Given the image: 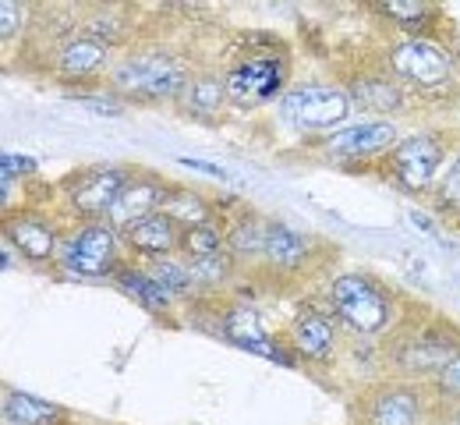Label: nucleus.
<instances>
[{
    "label": "nucleus",
    "mask_w": 460,
    "mask_h": 425,
    "mask_svg": "<svg viewBox=\"0 0 460 425\" xmlns=\"http://www.w3.org/2000/svg\"><path fill=\"white\" fill-rule=\"evenodd\" d=\"M0 167H4V178H11V174H32V171H36V164H32V160L11 156V153H4V156H0Z\"/></svg>",
    "instance_id": "obj_33"
},
{
    "label": "nucleus",
    "mask_w": 460,
    "mask_h": 425,
    "mask_svg": "<svg viewBox=\"0 0 460 425\" xmlns=\"http://www.w3.org/2000/svg\"><path fill=\"white\" fill-rule=\"evenodd\" d=\"M120 242H124V248H131L135 255H142L149 262V259H160V255H177L181 227L173 224L171 217L153 213V217H142L138 224L124 227L120 231Z\"/></svg>",
    "instance_id": "obj_17"
},
{
    "label": "nucleus",
    "mask_w": 460,
    "mask_h": 425,
    "mask_svg": "<svg viewBox=\"0 0 460 425\" xmlns=\"http://www.w3.org/2000/svg\"><path fill=\"white\" fill-rule=\"evenodd\" d=\"M397 146V128L390 121L350 124L344 131H333L323 138V153L337 160H365V156H386Z\"/></svg>",
    "instance_id": "obj_13"
},
{
    "label": "nucleus",
    "mask_w": 460,
    "mask_h": 425,
    "mask_svg": "<svg viewBox=\"0 0 460 425\" xmlns=\"http://www.w3.org/2000/svg\"><path fill=\"white\" fill-rule=\"evenodd\" d=\"M177 103L184 107V114H191V118H199V121H209V118H217L230 103L227 85H224V78L213 75V71L191 75V82H188V89H184V96H181Z\"/></svg>",
    "instance_id": "obj_20"
},
{
    "label": "nucleus",
    "mask_w": 460,
    "mask_h": 425,
    "mask_svg": "<svg viewBox=\"0 0 460 425\" xmlns=\"http://www.w3.org/2000/svg\"><path fill=\"white\" fill-rule=\"evenodd\" d=\"M429 390H432L436 401L447 404V408H450V404H460V355L447 365L436 379H429Z\"/></svg>",
    "instance_id": "obj_29"
},
{
    "label": "nucleus",
    "mask_w": 460,
    "mask_h": 425,
    "mask_svg": "<svg viewBox=\"0 0 460 425\" xmlns=\"http://www.w3.org/2000/svg\"><path fill=\"white\" fill-rule=\"evenodd\" d=\"M443 422L460 425V404H450V408H447V412H443Z\"/></svg>",
    "instance_id": "obj_34"
},
{
    "label": "nucleus",
    "mask_w": 460,
    "mask_h": 425,
    "mask_svg": "<svg viewBox=\"0 0 460 425\" xmlns=\"http://www.w3.org/2000/svg\"><path fill=\"white\" fill-rule=\"evenodd\" d=\"M386 64H390L397 82L418 89V93H439L454 82V58L436 40H418V36L401 40L390 50Z\"/></svg>",
    "instance_id": "obj_6"
},
{
    "label": "nucleus",
    "mask_w": 460,
    "mask_h": 425,
    "mask_svg": "<svg viewBox=\"0 0 460 425\" xmlns=\"http://www.w3.org/2000/svg\"><path fill=\"white\" fill-rule=\"evenodd\" d=\"M71 100H78L82 107L100 111V114H107V118H120V114H124V107H120L117 100H107V96H71Z\"/></svg>",
    "instance_id": "obj_32"
},
{
    "label": "nucleus",
    "mask_w": 460,
    "mask_h": 425,
    "mask_svg": "<svg viewBox=\"0 0 460 425\" xmlns=\"http://www.w3.org/2000/svg\"><path fill=\"white\" fill-rule=\"evenodd\" d=\"M436 202L447 213H460V156L443 171V178L436 182Z\"/></svg>",
    "instance_id": "obj_30"
},
{
    "label": "nucleus",
    "mask_w": 460,
    "mask_h": 425,
    "mask_svg": "<svg viewBox=\"0 0 460 425\" xmlns=\"http://www.w3.org/2000/svg\"><path fill=\"white\" fill-rule=\"evenodd\" d=\"M312 259V244L301 231H294L284 220H266V242H262V270L273 273H301Z\"/></svg>",
    "instance_id": "obj_16"
},
{
    "label": "nucleus",
    "mask_w": 460,
    "mask_h": 425,
    "mask_svg": "<svg viewBox=\"0 0 460 425\" xmlns=\"http://www.w3.org/2000/svg\"><path fill=\"white\" fill-rule=\"evenodd\" d=\"M227 252V231L220 227V220H206V224H195V227H184L181 231V244H177V255L195 262V259H209V255H220Z\"/></svg>",
    "instance_id": "obj_25"
},
{
    "label": "nucleus",
    "mask_w": 460,
    "mask_h": 425,
    "mask_svg": "<svg viewBox=\"0 0 460 425\" xmlns=\"http://www.w3.org/2000/svg\"><path fill=\"white\" fill-rule=\"evenodd\" d=\"M4 422L11 425H60L64 422V408L29 397L22 390H4Z\"/></svg>",
    "instance_id": "obj_24"
},
{
    "label": "nucleus",
    "mask_w": 460,
    "mask_h": 425,
    "mask_svg": "<svg viewBox=\"0 0 460 425\" xmlns=\"http://www.w3.org/2000/svg\"><path fill=\"white\" fill-rule=\"evenodd\" d=\"M290 78V61L288 54H270V50H252L241 61H234L224 75L227 85V100L234 107H262L277 96H284Z\"/></svg>",
    "instance_id": "obj_4"
},
{
    "label": "nucleus",
    "mask_w": 460,
    "mask_h": 425,
    "mask_svg": "<svg viewBox=\"0 0 460 425\" xmlns=\"http://www.w3.org/2000/svg\"><path fill=\"white\" fill-rule=\"evenodd\" d=\"M443 160H447V146L436 135H411L386 153V174L394 178L397 188L411 191V195H421L436 184V174L443 171Z\"/></svg>",
    "instance_id": "obj_10"
},
{
    "label": "nucleus",
    "mask_w": 460,
    "mask_h": 425,
    "mask_svg": "<svg viewBox=\"0 0 460 425\" xmlns=\"http://www.w3.org/2000/svg\"><path fill=\"white\" fill-rule=\"evenodd\" d=\"M460 355V326L429 312L414 323L401 326L386 341V362L397 372V379H436L447 365Z\"/></svg>",
    "instance_id": "obj_1"
},
{
    "label": "nucleus",
    "mask_w": 460,
    "mask_h": 425,
    "mask_svg": "<svg viewBox=\"0 0 460 425\" xmlns=\"http://www.w3.org/2000/svg\"><path fill=\"white\" fill-rule=\"evenodd\" d=\"M220 330H224V337H227L230 344H237V348H244V351H252V355L273 359V362H280V365H294V355L280 351V348L270 341V333H266V326H262V315H259L252 305L230 302L227 308L220 312Z\"/></svg>",
    "instance_id": "obj_12"
},
{
    "label": "nucleus",
    "mask_w": 460,
    "mask_h": 425,
    "mask_svg": "<svg viewBox=\"0 0 460 425\" xmlns=\"http://www.w3.org/2000/svg\"><path fill=\"white\" fill-rule=\"evenodd\" d=\"M4 238L14 244L29 262H54L60 252L58 224L36 209L4 213Z\"/></svg>",
    "instance_id": "obj_11"
},
{
    "label": "nucleus",
    "mask_w": 460,
    "mask_h": 425,
    "mask_svg": "<svg viewBox=\"0 0 460 425\" xmlns=\"http://www.w3.org/2000/svg\"><path fill=\"white\" fill-rule=\"evenodd\" d=\"M330 305L347 330H354L361 337L386 333L397 315V302H394L390 288L372 273H341L330 284Z\"/></svg>",
    "instance_id": "obj_2"
},
{
    "label": "nucleus",
    "mask_w": 460,
    "mask_h": 425,
    "mask_svg": "<svg viewBox=\"0 0 460 425\" xmlns=\"http://www.w3.org/2000/svg\"><path fill=\"white\" fill-rule=\"evenodd\" d=\"M350 107V96L333 85H294L280 96L284 121L301 131H330L347 121Z\"/></svg>",
    "instance_id": "obj_9"
},
{
    "label": "nucleus",
    "mask_w": 460,
    "mask_h": 425,
    "mask_svg": "<svg viewBox=\"0 0 460 425\" xmlns=\"http://www.w3.org/2000/svg\"><path fill=\"white\" fill-rule=\"evenodd\" d=\"M439 425H450V422H439Z\"/></svg>",
    "instance_id": "obj_35"
},
{
    "label": "nucleus",
    "mask_w": 460,
    "mask_h": 425,
    "mask_svg": "<svg viewBox=\"0 0 460 425\" xmlns=\"http://www.w3.org/2000/svg\"><path fill=\"white\" fill-rule=\"evenodd\" d=\"M146 270H149V277L171 295L173 302L177 298H191L195 295V280H191V270H188V262L181 259V255H160V259H149L146 262Z\"/></svg>",
    "instance_id": "obj_26"
},
{
    "label": "nucleus",
    "mask_w": 460,
    "mask_h": 425,
    "mask_svg": "<svg viewBox=\"0 0 460 425\" xmlns=\"http://www.w3.org/2000/svg\"><path fill=\"white\" fill-rule=\"evenodd\" d=\"M372 11L379 18L397 22V29H403V32H432L436 22H439V11L429 7V4H418V0H407V4H376Z\"/></svg>",
    "instance_id": "obj_27"
},
{
    "label": "nucleus",
    "mask_w": 460,
    "mask_h": 425,
    "mask_svg": "<svg viewBox=\"0 0 460 425\" xmlns=\"http://www.w3.org/2000/svg\"><path fill=\"white\" fill-rule=\"evenodd\" d=\"M4 425H11V422H4Z\"/></svg>",
    "instance_id": "obj_36"
},
{
    "label": "nucleus",
    "mask_w": 460,
    "mask_h": 425,
    "mask_svg": "<svg viewBox=\"0 0 460 425\" xmlns=\"http://www.w3.org/2000/svg\"><path fill=\"white\" fill-rule=\"evenodd\" d=\"M262 242H266V217H259L252 209H241L227 231V252L237 262V270L255 266V262L262 266Z\"/></svg>",
    "instance_id": "obj_19"
},
{
    "label": "nucleus",
    "mask_w": 460,
    "mask_h": 425,
    "mask_svg": "<svg viewBox=\"0 0 460 425\" xmlns=\"http://www.w3.org/2000/svg\"><path fill=\"white\" fill-rule=\"evenodd\" d=\"M22 14H25V11H22L18 0H4V4H0V40H4V43H11V40L22 32Z\"/></svg>",
    "instance_id": "obj_31"
},
{
    "label": "nucleus",
    "mask_w": 460,
    "mask_h": 425,
    "mask_svg": "<svg viewBox=\"0 0 460 425\" xmlns=\"http://www.w3.org/2000/svg\"><path fill=\"white\" fill-rule=\"evenodd\" d=\"M290 351L305 362H330L337 351V323L319 308H301L290 326Z\"/></svg>",
    "instance_id": "obj_15"
},
{
    "label": "nucleus",
    "mask_w": 460,
    "mask_h": 425,
    "mask_svg": "<svg viewBox=\"0 0 460 425\" xmlns=\"http://www.w3.org/2000/svg\"><path fill=\"white\" fill-rule=\"evenodd\" d=\"M350 103L372 111V114H394L403 107V89L390 75H361L350 82Z\"/></svg>",
    "instance_id": "obj_21"
},
{
    "label": "nucleus",
    "mask_w": 460,
    "mask_h": 425,
    "mask_svg": "<svg viewBox=\"0 0 460 425\" xmlns=\"http://www.w3.org/2000/svg\"><path fill=\"white\" fill-rule=\"evenodd\" d=\"M114 280H117V288H120L128 298H135L146 312H153V315H167V312H171L173 298L149 277L146 266H117Z\"/></svg>",
    "instance_id": "obj_22"
},
{
    "label": "nucleus",
    "mask_w": 460,
    "mask_h": 425,
    "mask_svg": "<svg viewBox=\"0 0 460 425\" xmlns=\"http://www.w3.org/2000/svg\"><path fill=\"white\" fill-rule=\"evenodd\" d=\"M188 262V259H184ZM191 270V280H195V291H217L220 284H227L237 270V262L230 259V252H220V255H209V259H195L188 262Z\"/></svg>",
    "instance_id": "obj_28"
},
{
    "label": "nucleus",
    "mask_w": 460,
    "mask_h": 425,
    "mask_svg": "<svg viewBox=\"0 0 460 425\" xmlns=\"http://www.w3.org/2000/svg\"><path fill=\"white\" fill-rule=\"evenodd\" d=\"M135 178V167L120 164H100V167H82L64 182V202L67 209L85 224V220H107L117 195Z\"/></svg>",
    "instance_id": "obj_5"
},
{
    "label": "nucleus",
    "mask_w": 460,
    "mask_h": 425,
    "mask_svg": "<svg viewBox=\"0 0 460 425\" xmlns=\"http://www.w3.org/2000/svg\"><path fill=\"white\" fill-rule=\"evenodd\" d=\"M188 82H191L188 64L167 50H149V54L128 58L111 71V89L117 96H128L138 103L181 100Z\"/></svg>",
    "instance_id": "obj_3"
},
{
    "label": "nucleus",
    "mask_w": 460,
    "mask_h": 425,
    "mask_svg": "<svg viewBox=\"0 0 460 425\" xmlns=\"http://www.w3.org/2000/svg\"><path fill=\"white\" fill-rule=\"evenodd\" d=\"M358 425H425V390L411 379L368 386L354 404Z\"/></svg>",
    "instance_id": "obj_7"
},
{
    "label": "nucleus",
    "mask_w": 460,
    "mask_h": 425,
    "mask_svg": "<svg viewBox=\"0 0 460 425\" xmlns=\"http://www.w3.org/2000/svg\"><path fill=\"white\" fill-rule=\"evenodd\" d=\"M160 213L171 217L181 231L184 227H195V224H206V220H217L213 217V202L206 195H199L195 188H184V184H167L164 202H160Z\"/></svg>",
    "instance_id": "obj_23"
},
{
    "label": "nucleus",
    "mask_w": 460,
    "mask_h": 425,
    "mask_svg": "<svg viewBox=\"0 0 460 425\" xmlns=\"http://www.w3.org/2000/svg\"><path fill=\"white\" fill-rule=\"evenodd\" d=\"M111 64V47L93 40V36H75L67 43L58 47V58H54V67H58L60 78H93L100 71H107Z\"/></svg>",
    "instance_id": "obj_18"
},
{
    "label": "nucleus",
    "mask_w": 460,
    "mask_h": 425,
    "mask_svg": "<svg viewBox=\"0 0 460 425\" xmlns=\"http://www.w3.org/2000/svg\"><path fill=\"white\" fill-rule=\"evenodd\" d=\"M117 242H120V235L107 220H85V224H78V231H71L60 242L58 262L78 277H107V273H117V266H120Z\"/></svg>",
    "instance_id": "obj_8"
},
{
    "label": "nucleus",
    "mask_w": 460,
    "mask_h": 425,
    "mask_svg": "<svg viewBox=\"0 0 460 425\" xmlns=\"http://www.w3.org/2000/svg\"><path fill=\"white\" fill-rule=\"evenodd\" d=\"M164 191H167V182H164V178H156V174H138V171H135V178L128 182V188L117 195V202L111 206L107 224H111L117 235H120L124 227L138 224L142 217L160 213Z\"/></svg>",
    "instance_id": "obj_14"
}]
</instances>
